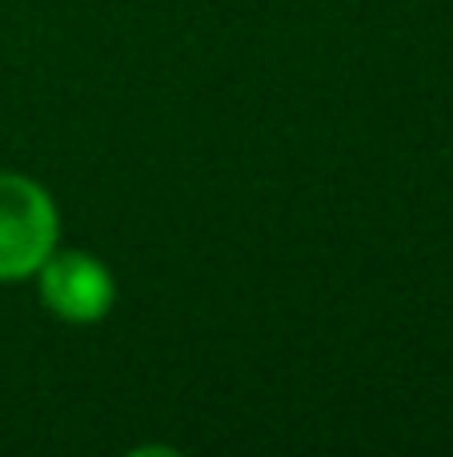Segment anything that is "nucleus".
<instances>
[{
    "instance_id": "f257e3e1",
    "label": "nucleus",
    "mask_w": 453,
    "mask_h": 457,
    "mask_svg": "<svg viewBox=\"0 0 453 457\" xmlns=\"http://www.w3.org/2000/svg\"><path fill=\"white\" fill-rule=\"evenodd\" d=\"M61 241L53 193L24 173L0 169V285L32 281Z\"/></svg>"
},
{
    "instance_id": "f03ea898",
    "label": "nucleus",
    "mask_w": 453,
    "mask_h": 457,
    "mask_svg": "<svg viewBox=\"0 0 453 457\" xmlns=\"http://www.w3.org/2000/svg\"><path fill=\"white\" fill-rule=\"evenodd\" d=\"M40 305L64 325H96L117 305V281L109 265L88 249H53L37 269Z\"/></svg>"
}]
</instances>
